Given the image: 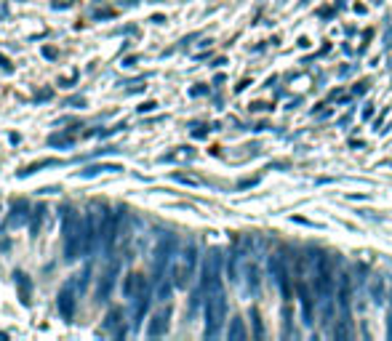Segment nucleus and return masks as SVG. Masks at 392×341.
<instances>
[{
    "label": "nucleus",
    "mask_w": 392,
    "mask_h": 341,
    "mask_svg": "<svg viewBox=\"0 0 392 341\" xmlns=\"http://www.w3.org/2000/svg\"><path fill=\"white\" fill-rule=\"evenodd\" d=\"M83 235H86V221L75 211V205L62 208V245H64V262H78L83 253Z\"/></svg>",
    "instance_id": "f257e3e1"
},
{
    "label": "nucleus",
    "mask_w": 392,
    "mask_h": 341,
    "mask_svg": "<svg viewBox=\"0 0 392 341\" xmlns=\"http://www.w3.org/2000/svg\"><path fill=\"white\" fill-rule=\"evenodd\" d=\"M110 216L113 214H107V205L102 203H91L88 205V214H86V235H83V256H88L91 259L96 248L102 245L104 240V232H107V224H110Z\"/></svg>",
    "instance_id": "f03ea898"
},
{
    "label": "nucleus",
    "mask_w": 392,
    "mask_h": 341,
    "mask_svg": "<svg viewBox=\"0 0 392 341\" xmlns=\"http://www.w3.org/2000/svg\"><path fill=\"white\" fill-rule=\"evenodd\" d=\"M227 315V299L221 285L211 288L206 294V339H217L221 333V323Z\"/></svg>",
    "instance_id": "7ed1b4c3"
},
{
    "label": "nucleus",
    "mask_w": 392,
    "mask_h": 341,
    "mask_svg": "<svg viewBox=\"0 0 392 341\" xmlns=\"http://www.w3.org/2000/svg\"><path fill=\"white\" fill-rule=\"evenodd\" d=\"M195 267H197V245L190 240L171 264L173 285L176 288H187V285L192 283V277H195Z\"/></svg>",
    "instance_id": "20e7f679"
},
{
    "label": "nucleus",
    "mask_w": 392,
    "mask_h": 341,
    "mask_svg": "<svg viewBox=\"0 0 392 341\" xmlns=\"http://www.w3.org/2000/svg\"><path fill=\"white\" fill-rule=\"evenodd\" d=\"M310 274H312V285H315V294L321 296V299L334 296V272H331L328 256H323V253H312Z\"/></svg>",
    "instance_id": "39448f33"
},
{
    "label": "nucleus",
    "mask_w": 392,
    "mask_h": 341,
    "mask_svg": "<svg viewBox=\"0 0 392 341\" xmlns=\"http://www.w3.org/2000/svg\"><path fill=\"white\" fill-rule=\"evenodd\" d=\"M173 256H176V240L173 235H163L155 245V262H152V272H155V283L166 277L168 267L173 264Z\"/></svg>",
    "instance_id": "423d86ee"
},
{
    "label": "nucleus",
    "mask_w": 392,
    "mask_h": 341,
    "mask_svg": "<svg viewBox=\"0 0 392 341\" xmlns=\"http://www.w3.org/2000/svg\"><path fill=\"white\" fill-rule=\"evenodd\" d=\"M78 280H67V283L59 288L57 294V307H59V315L64 323H72L75 320V307H78Z\"/></svg>",
    "instance_id": "0eeeda50"
},
{
    "label": "nucleus",
    "mask_w": 392,
    "mask_h": 341,
    "mask_svg": "<svg viewBox=\"0 0 392 341\" xmlns=\"http://www.w3.org/2000/svg\"><path fill=\"white\" fill-rule=\"evenodd\" d=\"M221 285V250L211 248L206 256V264H203V277H200V291L208 294L211 288Z\"/></svg>",
    "instance_id": "6e6552de"
},
{
    "label": "nucleus",
    "mask_w": 392,
    "mask_h": 341,
    "mask_svg": "<svg viewBox=\"0 0 392 341\" xmlns=\"http://www.w3.org/2000/svg\"><path fill=\"white\" fill-rule=\"evenodd\" d=\"M267 270H270V274H272L275 285L280 288V294H283V301H291V274H289V267H286V262H283L280 256H270V262H267Z\"/></svg>",
    "instance_id": "1a4fd4ad"
},
{
    "label": "nucleus",
    "mask_w": 392,
    "mask_h": 341,
    "mask_svg": "<svg viewBox=\"0 0 392 341\" xmlns=\"http://www.w3.org/2000/svg\"><path fill=\"white\" fill-rule=\"evenodd\" d=\"M150 301H152V294H150V285H144L137 296H134V330L142 325V320L147 315V309H150Z\"/></svg>",
    "instance_id": "9d476101"
},
{
    "label": "nucleus",
    "mask_w": 392,
    "mask_h": 341,
    "mask_svg": "<svg viewBox=\"0 0 392 341\" xmlns=\"http://www.w3.org/2000/svg\"><path fill=\"white\" fill-rule=\"evenodd\" d=\"M117 270H120V264L113 262V264H110V270L102 274V280H99V288H96V296H99V301H107V299H110L113 288H115V280H117Z\"/></svg>",
    "instance_id": "9b49d317"
},
{
    "label": "nucleus",
    "mask_w": 392,
    "mask_h": 341,
    "mask_svg": "<svg viewBox=\"0 0 392 341\" xmlns=\"http://www.w3.org/2000/svg\"><path fill=\"white\" fill-rule=\"evenodd\" d=\"M168 320H171V307H166L163 312H155L150 320V328H147V336H150V339L166 336V330H168Z\"/></svg>",
    "instance_id": "f8f14e48"
},
{
    "label": "nucleus",
    "mask_w": 392,
    "mask_h": 341,
    "mask_svg": "<svg viewBox=\"0 0 392 341\" xmlns=\"http://www.w3.org/2000/svg\"><path fill=\"white\" fill-rule=\"evenodd\" d=\"M120 318H123V312L117 307H113L107 312V320H104V330L113 333L115 339H123V336H126V328H123V320Z\"/></svg>",
    "instance_id": "ddd939ff"
},
{
    "label": "nucleus",
    "mask_w": 392,
    "mask_h": 341,
    "mask_svg": "<svg viewBox=\"0 0 392 341\" xmlns=\"http://www.w3.org/2000/svg\"><path fill=\"white\" fill-rule=\"evenodd\" d=\"M33 214V208H30V203L24 200V197H19V200H13L11 205V216H8V227H22L24 221H27V216Z\"/></svg>",
    "instance_id": "4468645a"
},
{
    "label": "nucleus",
    "mask_w": 392,
    "mask_h": 341,
    "mask_svg": "<svg viewBox=\"0 0 392 341\" xmlns=\"http://www.w3.org/2000/svg\"><path fill=\"white\" fill-rule=\"evenodd\" d=\"M299 299H301V318H304V325H312V320H315V304H312V294H310V285L307 283L299 285Z\"/></svg>",
    "instance_id": "2eb2a0df"
},
{
    "label": "nucleus",
    "mask_w": 392,
    "mask_h": 341,
    "mask_svg": "<svg viewBox=\"0 0 392 341\" xmlns=\"http://www.w3.org/2000/svg\"><path fill=\"white\" fill-rule=\"evenodd\" d=\"M13 283L19 285V299H22L24 307H30V294H33V280H30V274L22 272V270H16L13 272Z\"/></svg>",
    "instance_id": "dca6fc26"
},
{
    "label": "nucleus",
    "mask_w": 392,
    "mask_h": 341,
    "mask_svg": "<svg viewBox=\"0 0 392 341\" xmlns=\"http://www.w3.org/2000/svg\"><path fill=\"white\" fill-rule=\"evenodd\" d=\"M144 285H147V280H144L139 272L126 274V280H123V296H126V299H134Z\"/></svg>",
    "instance_id": "f3484780"
},
{
    "label": "nucleus",
    "mask_w": 392,
    "mask_h": 341,
    "mask_svg": "<svg viewBox=\"0 0 392 341\" xmlns=\"http://www.w3.org/2000/svg\"><path fill=\"white\" fill-rule=\"evenodd\" d=\"M246 288H248L251 296H256V291H259V270H256V264L246 267Z\"/></svg>",
    "instance_id": "a211bd4d"
},
{
    "label": "nucleus",
    "mask_w": 392,
    "mask_h": 341,
    "mask_svg": "<svg viewBox=\"0 0 392 341\" xmlns=\"http://www.w3.org/2000/svg\"><path fill=\"white\" fill-rule=\"evenodd\" d=\"M48 144H51V147H72V144H75V137H72V134H54V137H48Z\"/></svg>",
    "instance_id": "6ab92c4d"
},
{
    "label": "nucleus",
    "mask_w": 392,
    "mask_h": 341,
    "mask_svg": "<svg viewBox=\"0 0 392 341\" xmlns=\"http://www.w3.org/2000/svg\"><path fill=\"white\" fill-rule=\"evenodd\" d=\"M243 336H246V328H243V320L241 318H235L230 323V330H227V339L230 341H241Z\"/></svg>",
    "instance_id": "aec40b11"
},
{
    "label": "nucleus",
    "mask_w": 392,
    "mask_h": 341,
    "mask_svg": "<svg viewBox=\"0 0 392 341\" xmlns=\"http://www.w3.org/2000/svg\"><path fill=\"white\" fill-rule=\"evenodd\" d=\"M173 288H176V285H173V280H168V277L158 280V299H161V301H168Z\"/></svg>",
    "instance_id": "412c9836"
},
{
    "label": "nucleus",
    "mask_w": 392,
    "mask_h": 341,
    "mask_svg": "<svg viewBox=\"0 0 392 341\" xmlns=\"http://www.w3.org/2000/svg\"><path fill=\"white\" fill-rule=\"evenodd\" d=\"M43 214H46V208H43V205L33 208V221H30V232H33V238H38V232H40V221H43Z\"/></svg>",
    "instance_id": "4be33fe9"
},
{
    "label": "nucleus",
    "mask_w": 392,
    "mask_h": 341,
    "mask_svg": "<svg viewBox=\"0 0 392 341\" xmlns=\"http://www.w3.org/2000/svg\"><path fill=\"white\" fill-rule=\"evenodd\" d=\"M102 170H123L120 166H88L86 170H81V179H91L96 173H102Z\"/></svg>",
    "instance_id": "5701e85b"
},
{
    "label": "nucleus",
    "mask_w": 392,
    "mask_h": 341,
    "mask_svg": "<svg viewBox=\"0 0 392 341\" xmlns=\"http://www.w3.org/2000/svg\"><path fill=\"white\" fill-rule=\"evenodd\" d=\"M48 166H59V160H40V163H35V166H30V168H24V170H19V176H30V173H35L38 168H48Z\"/></svg>",
    "instance_id": "b1692460"
},
{
    "label": "nucleus",
    "mask_w": 392,
    "mask_h": 341,
    "mask_svg": "<svg viewBox=\"0 0 392 341\" xmlns=\"http://www.w3.org/2000/svg\"><path fill=\"white\" fill-rule=\"evenodd\" d=\"M251 320H254V336L256 339H262L265 336V325H262V320H259V312L251 309Z\"/></svg>",
    "instance_id": "393cba45"
},
{
    "label": "nucleus",
    "mask_w": 392,
    "mask_h": 341,
    "mask_svg": "<svg viewBox=\"0 0 392 341\" xmlns=\"http://www.w3.org/2000/svg\"><path fill=\"white\" fill-rule=\"evenodd\" d=\"M173 179H176V182H182V184H192V187L197 184V179H190V176H173Z\"/></svg>",
    "instance_id": "a878e982"
},
{
    "label": "nucleus",
    "mask_w": 392,
    "mask_h": 341,
    "mask_svg": "<svg viewBox=\"0 0 392 341\" xmlns=\"http://www.w3.org/2000/svg\"><path fill=\"white\" fill-rule=\"evenodd\" d=\"M155 107H158L155 102H147V104H142V107H139V112H152Z\"/></svg>",
    "instance_id": "bb28decb"
},
{
    "label": "nucleus",
    "mask_w": 392,
    "mask_h": 341,
    "mask_svg": "<svg viewBox=\"0 0 392 341\" xmlns=\"http://www.w3.org/2000/svg\"><path fill=\"white\" fill-rule=\"evenodd\" d=\"M43 57H46V59H57V51H54V48H43Z\"/></svg>",
    "instance_id": "cd10ccee"
},
{
    "label": "nucleus",
    "mask_w": 392,
    "mask_h": 341,
    "mask_svg": "<svg viewBox=\"0 0 392 341\" xmlns=\"http://www.w3.org/2000/svg\"><path fill=\"white\" fill-rule=\"evenodd\" d=\"M38 99H40V102H46V99H51V88H46V91L38 93Z\"/></svg>",
    "instance_id": "c85d7f7f"
},
{
    "label": "nucleus",
    "mask_w": 392,
    "mask_h": 341,
    "mask_svg": "<svg viewBox=\"0 0 392 341\" xmlns=\"http://www.w3.org/2000/svg\"><path fill=\"white\" fill-rule=\"evenodd\" d=\"M137 64V57H128V59H123V67H134Z\"/></svg>",
    "instance_id": "c756f323"
},
{
    "label": "nucleus",
    "mask_w": 392,
    "mask_h": 341,
    "mask_svg": "<svg viewBox=\"0 0 392 341\" xmlns=\"http://www.w3.org/2000/svg\"><path fill=\"white\" fill-rule=\"evenodd\" d=\"M387 336L392 339V315H390V323H387Z\"/></svg>",
    "instance_id": "7c9ffc66"
}]
</instances>
